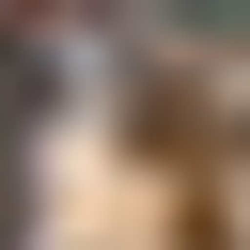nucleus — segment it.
I'll use <instances>...</instances> for the list:
<instances>
[{
    "mask_svg": "<svg viewBox=\"0 0 250 250\" xmlns=\"http://www.w3.org/2000/svg\"><path fill=\"white\" fill-rule=\"evenodd\" d=\"M31 109H47V47H31V31H0V141H16Z\"/></svg>",
    "mask_w": 250,
    "mask_h": 250,
    "instance_id": "f257e3e1",
    "label": "nucleus"
},
{
    "mask_svg": "<svg viewBox=\"0 0 250 250\" xmlns=\"http://www.w3.org/2000/svg\"><path fill=\"white\" fill-rule=\"evenodd\" d=\"M31 234V188H16V141H0V250Z\"/></svg>",
    "mask_w": 250,
    "mask_h": 250,
    "instance_id": "f03ea898",
    "label": "nucleus"
},
{
    "mask_svg": "<svg viewBox=\"0 0 250 250\" xmlns=\"http://www.w3.org/2000/svg\"><path fill=\"white\" fill-rule=\"evenodd\" d=\"M203 16H219V31H250V0H203Z\"/></svg>",
    "mask_w": 250,
    "mask_h": 250,
    "instance_id": "7ed1b4c3",
    "label": "nucleus"
}]
</instances>
